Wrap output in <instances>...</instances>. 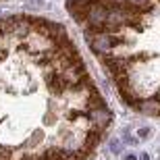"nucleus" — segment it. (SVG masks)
<instances>
[{"label":"nucleus","mask_w":160,"mask_h":160,"mask_svg":"<svg viewBox=\"0 0 160 160\" xmlns=\"http://www.w3.org/2000/svg\"><path fill=\"white\" fill-rule=\"evenodd\" d=\"M135 108L142 110V112H148V114H160V96L158 98H146V100H139Z\"/></svg>","instance_id":"2"},{"label":"nucleus","mask_w":160,"mask_h":160,"mask_svg":"<svg viewBox=\"0 0 160 160\" xmlns=\"http://www.w3.org/2000/svg\"><path fill=\"white\" fill-rule=\"evenodd\" d=\"M127 160H137V158H135V156H133V154H131V156H127Z\"/></svg>","instance_id":"3"},{"label":"nucleus","mask_w":160,"mask_h":160,"mask_svg":"<svg viewBox=\"0 0 160 160\" xmlns=\"http://www.w3.org/2000/svg\"><path fill=\"white\" fill-rule=\"evenodd\" d=\"M142 160H150V158H148V156H146V154H143V156H142Z\"/></svg>","instance_id":"4"},{"label":"nucleus","mask_w":160,"mask_h":160,"mask_svg":"<svg viewBox=\"0 0 160 160\" xmlns=\"http://www.w3.org/2000/svg\"><path fill=\"white\" fill-rule=\"evenodd\" d=\"M89 121H92V127L96 131H104L106 125L110 123V112H108L106 106H98V108H92L89 110Z\"/></svg>","instance_id":"1"}]
</instances>
